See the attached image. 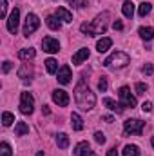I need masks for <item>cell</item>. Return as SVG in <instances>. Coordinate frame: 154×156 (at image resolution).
<instances>
[{"instance_id":"6da1fadb","label":"cell","mask_w":154,"mask_h":156,"mask_svg":"<svg viewBox=\"0 0 154 156\" xmlns=\"http://www.w3.org/2000/svg\"><path fill=\"white\" fill-rule=\"evenodd\" d=\"M109 20H111V13H109V11H103V13H100L91 24H82V26H80V31L85 33V35H89V37L103 35V33L107 31Z\"/></svg>"},{"instance_id":"7a4b0ae2","label":"cell","mask_w":154,"mask_h":156,"mask_svg":"<svg viewBox=\"0 0 154 156\" xmlns=\"http://www.w3.org/2000/svg\"><path fill=\"white\" fill-rule=\"evenodd\" d=\"M75 100H76L78 107L83 109V111H91V109L96 105V96H94V93H93L83 82L78 83L76 89H75Z\"/></svg>"},{"instance_id":"3957f363","label":"cell","mask_w":154,"mask_h":156,"mask_svg":"<svg viewBox=\"0 0 154 156\" xmlns=\"http://www.w3.org/2000/svg\"><path fill=\"white\" fill-rule=\"evenodd\" d=\"M129 64V55L127 53H123V51H114L109 58H105V62H103V66L105 67H111V69H120V67H125Z\"/></svg>"},{"instance_id":"277c9868","label":"cell","mask_w":154,"mask_h":156,"mask_svg":"<svg viewBox=\"0 0 154 156\" xmlns=\"http://www.w3.org/2000/svg\"><path fill=\"white\" fill-rule=\"evenodd\" d=\"M143 127H145V122L136 120V118L123 122V131H125L127 136H129V134H136V136H140V134L143 133Z\"/></svg>"},{"instance_id":"5b68a950","label":"cell","mask_w":154,"mask_h":156,"mask_svg":"<svg viewBox=\"0 0 154 156\" xmlns=\"http://www.w3.org/2000/svg\"><path fill=\"white\" fill-rule=\"evenodd\" d=\"M35 109V98L31 93H22L20 94V113L22 115H31Z\"/></svg>"},{"instance_id":"8992f818","label":"cell","mask_w":154,"mask_h":156,"mask_svg":"<svg viewBox=\"0 0 154 156\" xmlns=\"http://www.w3.org/2000/svg\"><path fill=\"white\" fill-rule=\"evenodd\" d=\"M38 26H40L38 16H37L35 13H29V15H27V18H26V24H24V37L33 35V33L38 29Z\"/></svg>"},{"instance_id":"52a82bcc","label":"cell","mask_w":154,"mask_h":156,"mask_svg":"<svg viewBox=\"0 0 154 156\" xmlns=\"http://www.w3.org/2000/svg\"><path fill=\"white\" fill-rule=\"evenodd\" d=\"M118 96H120V100H121V104H123L125 107H136V96L131 94V89H129V87H125V85L120 87Z\"/></svg>"},{"instance_id":"ba28073f","label":"cell","mask_w":154,"mask_h":156,"mask_svg":"<svg viewBox=\"0 0 154 156\" xmlns=\"http://www.w3.org/2000/svg\"><path fill=\"white\" fill-rule=\"evenodd\" d=\"M18 22H20V9L15 7V9L11 11V15L7 16V31L13 33V35H16V31H18Z\"/></svg>"},{"instance_id":"9c48e42d","label":"cell","mask_w":154,"mask_h":156,"mask_svg":"<svg viewBox=\"0 0 154 156\" xmlns=\"http://www.w3.org/2000/svg\"><path fill=\"white\" fill-rule=\"evenodd\" d=\"M33 76H35L33 66H31V64H22L20 69H18V78H20L24 83H29V82L33 80Z\"/></svg>"},{"instance_id":"30bf717a","label":"cell","mask_w":154,"mask_h":156,"mask_svg":"<svg viewBox=\"0 0 154 156\" xmlns=\"http://www.w3.org/2000/svg\"><path fill=\"white\" fill-rule=\"evenodd\" d=\"M53 102L60 107H67L69 105V94L64 89H56V91H53Z\"/></svg>"},{"instance_id":"8fae6325","label":"cell","mask_w":154,"mask_h":156,"mask_svg":"<svg viewBox=\"0 0 154 156\" xmlns=\"http://www.w3.org/2000/svg\"><path fill=\"white\" fill-rule=\"evenodd\" d=\"M42 47H44L45 53H58V51H60L58 40L53 38V37H45V38L42 40Z\"/></svg>"},{"instance_id":"7c38bea8","label":"cell","mask_w":154,"mask_h":156,"mask_svg":"<svg viewBox=\"0 0 154 156\" xmlns=\"http://www.w3.org/2000/svg\"><path fill=\"white\" fill-rule=\"evenodd\" d=\"M75 154L76 156H96L93 153V149H91V145L87 144V142H80L76 147H75Z\"/></svg>"},{"instance_id":"4fadbf2b","label":"cell","mask_w":154,"mask_h":156,"mask_svg":"<svg viewBox=\"0 0 154 156\" xmlns=\"http://www.w3.org/2000/svg\"><path fill=\"white\" fill-rule=\"evenodd\" d=\"M58 82H60L62 85H67V83L71 82V67H69V66H62V67L58 69Z\"/></svg>"},{"instance_id":"5bb4252c","label":"cell","mask_w":154,"mask_h":156,"mask_svg":"<svg viewBox=\"0 0 154 156\" xmlns=\"http://www.w3.org/2000/svg\"><path fill=\"white\" fill-rule=\"evenodd\" d=\"M111 45H113V40L109 38V37H103V38L98 40V44H96V51H98V53H105V51L111 49Z\"/></svg>"},{"instance_id":"9a60e30c","label":"cell","mask_w":154,"mask_h":156,"mask_svg":"<svg viewBox=\"0 0 154 156\" xmlns=\"http://www.w3.org/2000/svg\"><path fill=\"white\" fill-rule=\"evenodd\" d=\"M103 104H105L113 113H116V115H121V113H123V107H125L123 104H118V102L111 100V98H105V100H103Z\"/></svg>"},{"instance_id":"2e32d148","label":"cell","mask_w":154,"mask_h":156,"mask_svg":"<svg viewBox=\"0 0 154 156\" xmlns=\"http://www.w3.org/2000/svg\"><path fill=\"white\" fill-rule=\"evenodd\" d=\"M89 58V49L87 47H83V49H80V51H76L75 55H73V64H76V66H80L83 60H87Z\"/></svg>"},{"instance_id":"e0dca14e","label":"cell","mask_w":154,"mask_h":156,"mask_svg":"<svg viewBox=\"0 0 154 156\" xmlns=\"http://www.w3.org/2000/svg\"><path fill=\"white\" fill-rule=\"evenodd\" d=\"M18 56H20V60H24V62H29V60H33V58L37 56V51H35L33 47H26V49H20Z\"/></svg>"},{"instance_id":"ac0fdd59","label":"cell","mask_w":154,"mask_h":156,"mask_svg":"<svg viewBox=\"0 0 154 156\" xmlns=\"http://www.w3.org/2000/svg\"><path fill=\"white\" fill-rule=\"evenodd\" d=\"M45 24H47L53 31H60V29H62V22H60V18H58V16H53V15H51V16H47Z\"/></svg>"},{"instance_id":"d6986e66","label":"cell","mask_w":154,"mask_h":156,"mask_svg":"<svg viewBox=\"0 0 154 156\" xmlns=\"http://www.w3.org/2000/svg\"><path fill=\"white\" fill-rule=\"evenodd\" d=\"M121 11H123V16L132 18V15H134V4H132L131 0H125L123 5H121Z\"/></svg>"},{"instance_id":"ffe728a7","label":"cell","mask_w":154,"mask_h":156,"mask_svg":"<svg viewBox=\"0 0 154 156\" xmlns=\"http://www.w3.org/2000/svg\"><path fill=\"white\" fill-rule=\"evenodd\" d=\"M27 133H29V125L26 122H16V125H15V136H24Z\"/></svg>"},{"instance_id":"44dd1931","label":"cell","mask_w":154,"mask_h":156,"mask_svg":"<svg viewBox=\"0 0 154 156\" xmlns=\"http://www.w3.org/2000/svg\"><path fill=\"white\" fill-rule=\"evenodd\" d=\"M71 125H73L75 131H82L83 129V120H82V116L78 113H73L71 115Z\"/></svg>"},{"instance_id":"7402d4cb","label":"cell","mask_w":154,"mask_h":156,"mask_svg":"<svg viewBox=\"0 0 154 156\" xmlns=\"http://www.w3.org/2000/svg\"><path fill=\"white\" fill-rule=\"evenodd\" d=\"M56 16H58L60 20H64V22H73V15H71L65 7H58V9H56Z\"/></svg>"},{"instance_id":"603a6c76","label":"cell","mask_w":154,"mask_h":156,"mask_svg":"<svg viewBox=\"0 0 154 156\" xmlns=\"http://www.w3.org/2000/svg\"><path fill=\"white\" fill-rule=\"evenodd\" d=\"M56 145H58L60 149H67V147H69V136H67L65 133H60V134L56 136Z\"/></svg>"},{"instance_id":"cb8c5ba5","label":"cell","mask_w":154,"mask_h":156,"mask_svg":"<svg viewBox=\"0 0 154 156\" xmlns=\"http://www.w3.org/2000/svg\"><path fill=\"white\" fill-rule=\"evenodd\" d=\"M138 33H140V37H142V38L147 40V42L154 38V29H152V27H140V29H138Z\"/></svg>"},{"instance_id":"d4e9b609","label":"cell","mask_w":154,"mask_h":156,"mask_svg":"<svg viewBox=\"0 0 154 156\" xmlns=\"http://www.w3.org/2000/svg\"><path fill=\"white\" fill-rule=\"evenodd\" d=\"M44 64H45V69H47V73H49V75H53V73H56V71H58V62H56L54 58H47Z\"/></svg>"},{"instance_id":"484cf974","label":"cell","mask_w":154,"mask_h":156,"mask_svg":"<svg viewBox=\"0 0 154 156\" xmlns=\"http://www.w3.org/2000/svg\"><path fill=\"white\" fill-rule=\"evenodd\" d=\"M140 154V147L138 145H125L123 156H138Z\"/></svg>"},{"instance_id":"4316f807","label":"cell","mask_w":154,"mask_h":156,"mask_svg":"<svg viewBox=\"0 0 154 156\" xmlns=\"http://www.w3.org/2000/svg\"><path fill=\"white\" fill-rule=\"evenodd\" d=\"M151 9H152V5H151L149 2H143V4H140V7H138V15H140V16H145V15L151 13Z\"/></svg>"},{"instance_id":"83f0119b","label":"cell","mask_w":154,"mask_h":156,"mask_svg":"<svg viewBox=\"0 0 154 156\" xmlns=\"http://www.w3.org/2000/svg\"><path fill=\"white\" fill-rule=\"evenodd\" d=\"M13 122H15V116H13L11 113H7V111L2 113V123H4V127H9Z\"/></svg>"},{"instance_id":"f1b7e54d","label":"cell","mask_w":154,"mask_h":156,"mask_svg":"<svg viewBox=\"0 0 154 156\" xmlns=\"http://www.w3.org/2000/svg\"><path fill=\"white\" fill-rule=\"evenodd\" d=\"M0 156H13L11 147H9L7 142H2V144H0Z\"/></svg>"},{"instance_id":"f546056e","label":"cell","mask_w":154,"mask_h":156,"mask_svg":"<svg viewBox=\"0 0 154 156\" xmlns=\"http://www.w3.org/2000/svg\"><path fill=\"white\" fill-rule=\"evenodd\" d=\"M107 87H109V83H107V78L102 76V80L98 82V89H100L102 93H105V91H107Z\"/></svg>"},{"instance_id":"4dcf8cb0","label":"cell","mask_w":154,"mask_h":156,"mask_svg":"<svg viewBox=\"0 0 154 156\" xmlns=\"http://www.w3.org/2000/svg\"><path fill=\"white\" fill-rule=\"evenodd\" d=\"M142 71H143V75H147V76H151V75L154 73V66H152V64H145Z\"/></svg>"},{"instance_id":"1f68e13d","label":"cell","mask_w":154,"mask_h":156,"mask_svg":"<svg viewBox=\"0 0 154 156\" xmlns=\"http://www.w3.org/2000/svg\"><path fill=\"white\" fill-rule=\"evenodd\" d=\"M147 89H149L147 83H136V93H138V94H145Z\"/></svg>"},{"instance_id":"d6a6232c","label":"cell","mask_w":154,"mask_h":156,"mask_svg":"<svg viewBox=\"0 0 154 156\" xmlns=\"http://www.w3.org/2000/svg\"><path fill=\"white\" fill-rule=\"evenodd\" d=\"M5 11H7V0H0V16L5 18Z\"/></svg>"},{"instance_id":"836d02e7","label":"cell","mask_w":154,"mask_h":156,"mask_svg":"<svg viewBox=\"0 0 154 156\" xmlns=\"http://www.w3.org/2000/svg\"><path fill=\"white\" fill-rule=\"evenodd\" d=\"M94 140H96L98 144H102V145H103V144H105V134L98 131V133H94Z\"/></svg>"},{"instance_id":"e575fe53","label":"cell","mask_w":154,"mask_h":156,"mask_svg":"<svg viewBox=\"0 0 154 156\" xmlns=\"http://www.w3.org/2000/svg\"><path fill=\"white\" fill-rule=\"evenodd\" d=\"M11 69H13V64H11L9 60H5V62L2 64V71H4V73H9Z\"/></svg>"},{"instance_id":"d590c367","label":"cell","mask_w":154,"mask_h":156,"mask_svg":"<svg viewBox=\"0 0 154 156\" xmlns=\"http://www.w3.org/2000/svg\"><path fill=\"white\" fill-rule=\"evenodd\" d=\"M142 109H143L145 113H151V111H152V104H151V102H145V104L142 105Z\"/></svg>"},{"instance_id":"8d00e7d4","label":"cell","mask_w":154,"mask_h":156,"mask_svg":"<svg viewBox=\"0 0 154 156\" xmlns=\"http://www.w3.org/2000/svg\"><path fill=\"white\" fill-rule=\"evenodd\" d=\"M113 27H114V29H118V31H121V29H123V24H121L120 20H114V24H113Z\"/></svg>"},{"instance_id":"74e56055","label":"cell","mask_w":154,"mask_h":156,"mask_svg":"<svg viewBox=\"0 0 154 156\" xmlns=\"http://www.w3.org/2000/svg\"><path fill=\"white\" fill-rule=\"evenodd\" d=\"M107 156H118V151H116V147H111V149L107 151Z\"/></svg>"},{"instance_id":"f35d334b","label":"cell","mask_w":154,"mask_h":156,"mask_svg":"<svg viewBox=\"0 0 154 156\" xmlns=\"http://www.w3.org/2000/svg\"><path fill=\"white\" fill-rule=\"evenodd\" d=\"M102 120H103V122H107V123H113V122H114V118L109 116V115H107V116H102Z\"/></svg>"},{"instance_id":"ab89813d","label":"cell","mask_w":154,"mask_h":156,"mask_svg":"<svg viewBox=\"0 0 154 156\" xmlns=\"http://www.w3.org/2000/svg\"><path fill=\"white\" fill-rule=\"evenodd\" d=\"M49 113H51V111H49V107H47V105H44V107H42V115H49Z\"/></svg>"},{"instance_id":"60d3db41","label":"cell","mask_w":154,"mask_h":156,"mask_svg":"<svg viewBox=\"0 0 154 156\" xmlns=\"http://www.w3.org/2000/svg\"><path fill=\"white\" fill-rule=\"evenodd\" d=\"M67 2H69V5H76L78 4V0H67Z\"/></svg>"},{"instance_id":"b9f144b4","label":"cell","mask_w":154,"mask_h":156,"mask_svg":"<svg viewBox=\"0 0 154 156\" xmlns=\"http://www.w3.org/2000/svg\"><path fill=\"white\" fill-rule=\"evenodd\" d=\"M37 156H44V153H42V151H40V153H37Z\"/></svg>"},{"instance_id":"7bdbcfd3","label":"cell","mask_w":154,"mask_h":156,"mask_svg":"<svg viewBox=\"0 0 154 156\" xmlns=\"http://www.w3.org/2000/svg\"><path fill=\"white\" fill-rule=\"evenodd\" d=\"M151 144H152V147H154V136H152V138H151Z\"/></svg>"}]
</instances>
